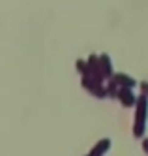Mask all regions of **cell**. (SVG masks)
Listing matches in <instances>:
<instances>
[{
	"mask_svg": "<svg viewBox=\"0 0 148 156\" xmlns=\"http://www.w3.org/2000/svg\"><path fill=\"white\" fill-rule=\"evenodd\" d=\"M137 119H135V126H133V136L135 137H143L144 130H146V115H148V96L141 94L139 102H137Z\"/></svg>",
	"mask_w": 148,
	"mask_h": 156,
	"instance_id": "cell-1",
	"label": "cell"
},
{
	"mask_svg": "<svg viewBox=\"0 0 148 156\" xmlns=\"http://www.w3.org/2000/svg\"><path fill=\"white\" fill-rule=\"evenodd\" d=\"M118 100L126 107H133V105L137 107V102H139V98H135L131 88H122V87H120V92H118Z\"/></svg>",
	"mask_w": 148,
	"mask_h": 156,
	"instance_id": "cell-2",
	"label": "cell"
},
{
	"mask_svg": "<svg viewBox=\"0 0 148 156\" xmlns=\"http://www.w3.org/2000/svg\"><path fill=\"white\" fill-rule=\"evenodd\" d=\"M99 60H101V73H103V77L112 79V62H111V57L107 53H103L99 57Z\"/></svg>",
	"mask_w": 148,
	"mask_h": 156,
	"instance_id": "cell-3",
	"label": "cell"
},
{
	"mask_svg": "<svg viewBox=\"0 0 148 156\" xmlns=\"http://www.w3.org/2000/svg\"><path fill=\"white\" fill-rule=\"evenodd\" d=\"M115 81L122 87V88H133L135 85H137V83H135V79H133V77H129L128 73H116L115 75Z\"/></svg>",
	"mask_w": 148,
	"mask_h": 156,
	"instance_id": "cell-4",
	"label": "cell"
},
{
	"mask_svg": "<svg viewBox=\"0 0 148 156\" xmlns=\"http://www.w3.org/2000/svg\"><path fill=\"white\" fill-rule=\"evenodd\" d=\"M109 149H111V139L107 137V139H101V141L96 145V147L90 151V154H92V156H103Z\"/></svg>",
	"mask_w": 148,
	"mask_h": 156,
	"instance_id": "cell-5",
	"label": "cell"
},
{
	"mask_svg": "<svg viewBox=\"0 0 148 156\" xmlns=\"http://www.w3.org/2000/svg\"><path fill=\"white\" fill-rule=\"evenodd\" d=\"M141 88H143V94L148 96V81H141Z\"/></svg>",
	"mask_w": 148,
	"mask_h": 156,
	"instance_id": "cell-6",
	"label": "cell"
},
{
	"mask_svg": "<svg viewBox=\"0 0 148 156\" xmlns=\"http://www.w3.org/2000/svg\"><path fill=\"white\" fill-rule=\"evenodd\" d=\"M143 151H144V152L148 154V137H146V139L143 141Z\"/></svg>",
	"mask_w": 148,
	"mask_h": 156,
	"instance_id": "cell-7",
	"label": "cell"
},
{
	"mask_svg": "<svg viewBox=\"0 0 148 156\" xmlns=\"http://www.w3.org/2000/svg\"><path fill=\"white\" fill-rule=\"evenodd\" d=\"M86 156H92V154H86Z\"/></svg>",
	"mask_w": 148,
	"mask_h": 156,
	"instance_id": "cell-8",
	"label": "cell"
}]
</instances>
